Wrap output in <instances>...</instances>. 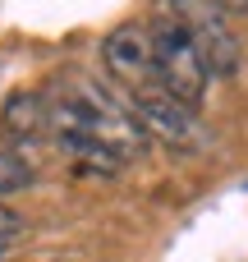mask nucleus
<instances>
[{"instance_id": "obj_1", "label": "nucleus", "mask_w": 248, "mask_h": 262, "mask_svg": "<svg viewBox=\"0 0 248 262\" xmlns=\"http://www.w3.org/2000/svg\"><path fill=\"white\" fill-rule=\"evenodd\" d=\"M147 32H152V55H156V83H161V92L193 111V106L202 101V92H207V78H212L207 64H202L198 41H193L170 14L156 18Z\"/></svg>"}, {"instance_id": "obj_2", "label": "nucleus", "mask_w": 248, "mask_h": 262, "mask_svg": "<svg viewBox=\"0 0 248 262\" xmlns=\"http://www.w3.org/2000/svg\"><path fill=\"white\" fill-rule=\"evenodd\" d=\"M166 9H170V18L198 41L207 74L230 78V74L239 69V41L230 37V28H226V9H221L216 0H166Z\"/></svg>"}, {"instance_id": "obj_3", "label": "nucleus", "mask_w": 248, "mask_h": 262, "mask_svg": "<svg viewBox=\"0 0 248 262\" xmlns=\"http://www.w3.org/2000/svg\"><path fill=\"white\" fill-rule=\"evenodd\" d=\"M101 60L110 69V78L133 97V92H156V55H152V32L143 23H120L106 41H101Z\"/></svg>"}, {"instance_id": "obj_4", "label": "nucleus", "mask_w": 248, "mask_h": 262, "mask_svg": "<svg viewBox=\"0 0 248 262\" xmlns=\"http://www.w3.org/2000/svg\"><path fill=\"white\" fill-rule=\"evenodd\" d=\"M129 115L143 124L147 138H161V143H170V147H179V152H193V147L202 143V129H198L193 111L179 106L175 97H166L161 88H156V92H133V97H129Z\"/></svg>"}, {"instance_id": "obj_5", "label": "nucleus", "mask_w": 248, "mask_h": 262, "mask_svg": "<svg viewBox=\"0 0 248 262\" xmlns=\"http://www.w3.org/2000/svg\"><path fill=\"white\" fill-rule=\"evenodd\" d=\"M32 180H37L32 161H28L23 152H14V147H0V198H9V193H23Z\"/></svg>"}, {"instance_id": "obj_6", "label": "nucleus", "mask_w": 248, "mask_h": 262, "mask_svg": "<svg viewBox=\"0 0 248 262\" xmlns=\"http://www.w3.org/2000/svg\"><path fill=\"white\" fill-rule=\"evenodd\" d=\"M5 124H9L14 134H37V124H41V101H37V97H14L9 111H5Z\"/></svg>"}, {"instance_id": "obj_7", "label": "nucleus", "mask_w": 248, "mask_h": 262, "mask_svg": "<svg viewBox=\"0 0 248 262\" xmlns=\"http://www.w3.org/2000/svg\"><path fill=\"white\" fill-rule=\"evenodd\" d=\"M23 235V216L14 212V207H0V253L9 249V239H18Z\"/></svg>"}, {"instance_id": "obj_8", "label": "nucleus", "mask_w": 248, "mask_h": 262, "mask_svg": "<svg viewBox=\"0 0 248 262\" xmlns=\"http://www.w3.org/2000/svg\"><path fill=\"white\" fill-rule=\"evenodd\" d=\"M216 5H221L226 14H244V9H248V0H216Z\"/></svg>"}, {"instance_id": "obj_9", "label": "nucleus", "mask_w": 248, "mask_h": 262, "mask_svg": "<svg viewBox=\"0 0 248 262\" xmlns=\"http://www.w3.org/2000/svg\"><path fill=\"white\" fill-rule=\"evenodd\" d=\"M0 262H5V253H0Z\"/></svg>"}]
</instances>
